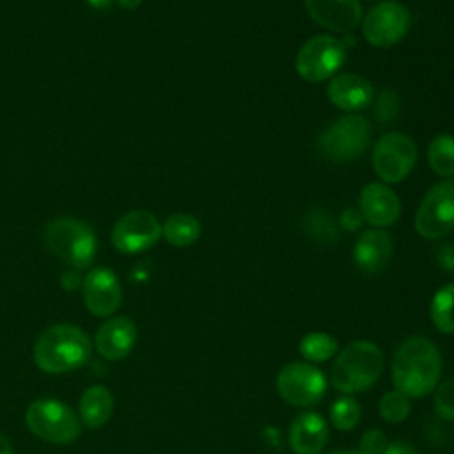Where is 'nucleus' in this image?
Returning a JSON list of instances; mask_svg holds the SVG:
<instances>
[{
  "instance_id": "f257e3e1",
  "label": "nucleus",
  "mask_w": 454,
  "mask_h": 454,
  "mask_svg": "<svg viewBox=\"0 0 454 454\" xmlns=\"http://www.w3.org/2000/svg\"><path fill=\"white\" fill-rule=\"evenodd\" d=\"M443 358L438 346L426 335L403 339L390 360L394 388L410 399H424L442 381Z\"/></svg>"
},
{
  "instance_id": "f03ea898",
  "label": "nucleus",
  "mask_w": 454,
  "mask_h": 454,
  "mask_svg": "<svg viewBox=\"0 0 454 454\" xmlns=\"http://www.w3.org/2000/svg\"><path fill=\"white\" fill-rule=\"evenodd\" d=\"M385 369L381 348L367 339L351 340L333 356L330 383L344 395H356L369 390Z\"/></svg>"
},
{
  "instance_id": "7ed1b4c3",
  "label": "nucleus",
  "mask_w": 454,
  "mask_h": 454,
  "mask_svg": "<svg viewBox=\"0 0 454 454\" xmlns=\"http://www.w3.org/2000/svg\"><path fill=\"white\" fill-rule=\"evenodd\" d=\"M92 353L89 335L67 323L48 326L34 344L35 365L48 374H62L82 367Z\"/></svg>"
},
{
  "instance_id": "20e7f679",
  "label": "nucleus",
  "mask_w": 454,
  "mask_h": 454,
  "mask_svg": "<svg viewBox=\"0 0 454 454\" xmlns=\"http://www.w3.org/2000/svg\"><path fill=\"white\" fill-rule=\"evenodd\" d=\"M43 241L55 257L78 271L89 268L98 254V239L92 227L71 216L50 220L44 227Z\"/></svg>"
},
{
  "instance_id": "39448f33",
  "label": "nucleus",
  "mask_w": 454,
  "mask_h": 454,
  "mask_svg": "<svg viewBox=\"0 0 454 454\" xmlns=\"http://www.w3.org/2000/svg\"><path fill=\"white\" fill-rule=\"evenodd\" d=\"M27 427L44 442L71 443L82 433L80 417L62 401L35 399L25 411Z\"/></svg>"
},
{
  "instance_id": "423d86ee",
  "label": "nucleus",
  "mask_w": 454,
  "mask_h": 454,
  "mask_svg": "<svg viewBox=\"0 0 454 454\" xmlns=\"http://www.w3.org/2000/svg\"><path fill=\"white\" fill-rule=\"evenodd\" d=\"M371 124L358 114H346L317 137V151L323 158L344 163L356 160L369 145Z\"/></svg>"
},
{
  "instance_id": "0eeeda50",
  "label": "nucleus",
  "mask_w": 454,
  "mask_h": 454,
  "mask_svg": "<svg viewBox=\"0 0 454 454\" xmlns=\"http://www.w3.org/2000/svg\"><path fill=\"white\" fill-rule=\"evenodd\" d=\"M275 388L284 403L294 408H310L325 397L328 380L317 365L294 360L278 369Z\"/></svg>"
},
{
  "instance_id": "6e6552de",
  "label": "nucleus",
  "mask_w": 454,
  "mask_h": 454,
  "mask_svg": "<svg viewBox=\"0 0 454 454\" xmlns=\"http://www.w3.org/2000/svg\"><path fill=\"white\" fill-rule=\"evenodd\" d=\"M346 55L348 48L340 39L321 34L301 44L294 60V67L305 82L319 83L332 78L342 67Z\"/></svg>"
},
{
  "instance_id": "1a4fd4ad",
  "label": "nucleus",
  "mask_w": 454,
  "mask_h": 454,
  "mask_svg": "<svg viewBox=\"0 0 454 454\" xmlns=\"http://www.w3.org/2000/svg\"><path fill=\"white\" fill-rule=\"evenodd\" d=\"M417 163L415 142L399 131L385 133L372 149V168L385 184L401 183Z\"/></svg>"
},
{
  "instance_id": "9d476101",
  "label": "nucleus",
  "mask_w": 454,
  "mask_h": 454,
  "mask_svg": "<svg viewBox=\"0 0 454 454\" xmlns=\"http://www.w3.org/2000/svg\"><path fill=\"white\" fill-rule=\"evenodd\" d=\"M415 231L424 239H440L454 231V181L433 184L415 213Z\"/></svg>"
},
{
  "instance_id": "9b49d317",
  "label": "nucleus",
  "mask_w": 454,
  "mask_h": 454,
  "mask_svg": "<svg viewBox=\"0 0 454 454\" xmlns=\"http://www.w3.org/2000/svg\"><path fill=\"white\" fill-rule=\"evenodd\" d=\"M411 16L408 9L392 0L371 7L362 20L364 39L374 48H390L397 44L410 30Z\"/></svg>"
},
{
  "instance_id": "f8f14e48",
  "label": "nucleus",
  "mask_w": 454,
  "mask_h": 454,
  "mask_svg": "<svg viewBox=\"0 0 454 454\" xmlns=\"http://www.w3.org/2000/svg\"><path fill=\"white\" fill-rule=\"evenodd\" d=\"M161 238L160 220L145 209H133L122 215L112 229V243L121 254H142L153 248Z\"/></svg>"
},
{
  "instance_id": "ddd939ff",
  "label": "nucleus",
  "mask_w": 454,
  "mask_h": 454,
  "mask_svg": "<svg viewBox=\"0 0 454 454\" xmlns=\"http://www.w3.org/2000/svg\"><path fill=\"white\" fill-rule=\"evenodd\" d=\"M83 303L98 317L112 316L122 303V287L117 275L106 266H96L82 278Z\"/></svg>"
},
{
  "instance_id": "4468645a",
  "label": "nucleus",
  "mask_w": 454,
  "mask_h": 454,
  "mask_svg": "<svg viewBox=\"0 0 454 454\" xmlns=\"http://www.w3.org/2000/svg\"><path fill=\"white\" fill-rule=\"evenodd\" d=\"M330 438V426L323 415L312 410L293 417L287 429V443L293 454H321Z\"/></svg>"
},
{
  "instance_id": "2eb2a0df",
  "label": "nucleus",
  "mask_w": 454,
  "mask_h": 454,
  "mask_svg": "<svg viewBox=\"0 0 454 454\" xmlns=\"http://www.w3.org/2000/svg\"><path fill=\"white\" fill-rule=\"evenodd\" d=\"M358 211L362 218L376 229L394 225L401 215V202L385 183H369L358 195Z\"/></svg>"
},
{
  "instance_id": "dca6fc26",
  "label": "nucleus",
  "mask_w": 454,
  "mask_h": 454,
  "mask_svg": "<svg viewBox=\"0 0 454 454\" xmlns=\"http://www.w3.org/2000/svg\"><path fill=\"white\" fill-rule=\"evenodd\" d=\"M309 16L326 30L353 32L362 21L360 0H305Z\"/></svg>"
},
{
  "instance_id": "f3484780",
  "label": "nucleus",
  "mask_w": 454,
  "mask_h": 454,
  "mask_svg": "<svg viewBox=\"0 0 454 454\" xmlns=\"http://www.w3.org/2000/svg\"><path fill=\"white\" fill-rule=\"evenodd\" d=\"M137 337L138 332L135 321L128 316H115L98 328L94 335V346L103 358L122 360L135 348Z\"/></svg>"
},
{
  "instance_id": "a211bd4d",
  "label": "nucleus",
  "mask_w": 454,
  "mask_h": 454,
  "mask_svg": "<svg viewBox=\"0 0 454 454\" xmlns=\"http://www.w3.org/2000/svg\"><path fill=\"white\" fill-rule=\"evenodd\" d=\"M326 96L333 106L355 114L371 106L374 101V89L367 78L355 73H344L330 80Z\"/></svg>"
},
{
  "instance_id": "6ab92c4d",
  "label": "nucleus",
  "mask_w": 454,
  "mask_h": 454,
  "mask_svg": "<svg viewBox=\"0 0 454 454\" xmlns=\"http://www.w3.org/2000/svg\"><path fill=\"white\" fill-rule=\"evenodd\" d=\"M394 254V241L383 229L364 231L353 248V261L364 273L374 275L383 271Z\"/></svg>"
},
{
  "instance_id": "aec40b11",
  "label": "nucleus",
  "mask_w": 454,
  "mask_h": 454,
  "mask_svg": "<svg viewBox=\"0 0 454 454\" xmlns=\"http://www.w3.org/2000/svg\"><path fill=\"white\" fill-rule=\"evenodd\" d=\"M114 413V395L103 385L89 387L78 404V417L82 426L89 429H99L105 426Z\"/></svg>"
},
{
  "instance_id": "412c9836",
  "label": "nucleus",
  "mask_w": 454,
  "mask_h": 454,
  "mask_svg": "<svg viewBox=\"0 0 454 454\" xmlns=\"http://www.w3.org/2000/svg\"><path fill=\"white\" fill-rule=\"evenodd\" d=\"M202 232V225L197 216L190 213H174L161 223V236L172 247H190Z\"/></svg>"
},
{
  "instance_id": "4be33fe9",
  "label": "nucleus",
  "mask_w": 454,
  "mask_h": 454,
  "mask_svg": "<svg viewBox=\"0 0 454 454\" xmlns=\"http://www.w3.org/2000/svg\"><path fill=\"white\" fill-rule=\"evenodd\" d=\"M339 351L337 339L326 332H309L298 342V353L309 364H323L332 360Z\"/></svg>"
},
{
  "instance_id": "5701e85b",
  "label": "nucleus",
  "mask_w": 454,
  "mask_h": 454,
  "mask_svg": "<svg viewBox=\"0 0 454 454\" xmlns=\"http://www.w3.org/2000/svg\"><path fill=\"white\" fill-rule=\"evenodd\" d=\"M429 319L445 335H454V282L442 286L431 298Z\"/></svg>"
},
{
  "instance_id": "b1692460",
  "label": "nucleus",
  "mask_w": 454,
  "mask_h": 454,
  "mask_svg": "<svg viewBox=\"0 0 454 454\" xmlns=\"http://www.w3.org/2000/svg\"><path fill=\"white\" fill-rule=\"evenodd\" d=\"M427 163L442 177H454V137L449 133L436 135L427 145Z\"/></svg>"
},
{
  "instance_id": "393cba45",
  "label": "nucleus",
  "mask_w": 454,
  "mask_h": 454,
  "mask_svg": "<svg viewBox=\"0 0 454 454\" xmlns=\"http://www.w3.org/2000/svg\"><path fill=\"white\" fill-rule=\"evenodd\" d=\"M330 424L337 431H353L360 420H362V406L356 397L340 394L332 404H330Z\"/></svg>"
},
{
  "instance_id": "a878e982",
  "label": "nucleus",
  "mask_w": 454,
  "mask_h": 454,
  "mask_svg": "<svg viewBox=\"0 0 454 454\" xmlns=\"http://www.w3.org/2000/svg\"><path fill=\"white\" fill-rule=\"evenodd\" d=\"M378 413L387 424H401L411 413V399L403 392L392 388L380 397Z\"/></svg>"
},
{
  "instance_id": "bb28decb",
  "label": "nucleus",
  "mask_w": 454,
  "mask_h": 454,
  "mask_svg": "<svg viewBox=\"0 0 454 454\" xmlns=\"http://www.w3.org/2000/svg\"><path fill=\"white\" fill-rule=\"evenodd\" d=\"M433 411L445 422H454V376L438 383L433 390Z\"/></svg>"
},
{
  "instance_id": "cd10ccee",
  "label": "nucleus",
  "mask_w": 454,
  "mask_h": 454,
  "mask_svg": "<svg viewBox=\"0 0 454 454\" xmlns=\"http://www.w3.org/2000/svg\"><path fill=\"white\" fill-rule=\"evenodd\" d=\"M387 443H388V438L383 429L369 427L362 433L356 450L362 454H383Z\"/></svg>"
},
{
  "instance_id": "c85d7f7f",
  "label": "nucleus",
  "mask_w": 454,
  "mask_h": 454,
  "mask_svg": "<svg viewBox=\"0 0 454 454\" xmlns=\"http://www.w3.org/2000/svg\"><path fill=\"white\" fill-rule=\"evenodd\" d=\"M399 110V98L394 90H383L376 98V110L374 114L381 119V122H388L390 119L395 117Z\"/></svg>"
},
{
  "instance_id": "c756f323",
  "label": "nucleus",
  "mask_w": 454,
  "mask_h": 454,
  "mask_svg": "<svg viewBox=\"0 0 454 454\" xmlns=\"http://www.w3.org/2000/svg\"><path fill=\"white\" fill-rule=\"evenodd\" d=\"M319 216H310V234H316L319 239L323 241H332V239H337V229H335V223L332 222L330 216H326V213L319 211L317 213Z\"/></svg>"
},
{
  "instance_id": "7c9ffc66",
  "label": "nucleus",
  "mask_w": 454,
  "mask_h": 454,
  "mask_svg": "<svg viewBox=\"0 0 454 454\" xmlns=\"http://www.w3.org/2000/svg\"><path fill=\"white\" fill-rule=\"evenodd\" d=\"M383 454H419V450L411 442L397 438V440H392L387 443Z\"/></svg>"
},
{
  "instance_id": "2f4dec72",
  "label": "nucleus",
  "mask_w": 454,
  "mask_h": 454,
  "mask_svg": "<svg viewBox=\"0 0 454 454\" xmlns=\"http://www.w3.org/2000/svg\"><path fill=\"white\" fill-rule=\"evenodd\" d=\"M362 223V215L360 211L356 209H344L342 215H340V225L342 229H348V231H356Z\"/></svg>"
},
{
  "instance_id": "473e14b6",
  "label": "nucleus",
  "mask_w": 454,
  "mask_h": 454,
  "mask_svg": "<svg viewBox=\"0 0 454 454\" xmlns=\"http://www.w3.org/2000/svg\"><path fill=\"white\" fill-rule=\"evenodd\" d=\"M60 282L66 289H76L78 286H82V277H80L78 270H67L62 273Z\"/></svg>"
},
{
  "instance_id": "72a5a7b5",
  "label": "nucleus",
  "mask_w": 454,
  "mask_h": 454,
  "mask_svg": "<svg viewBox=\"0 0 454 454\" xmlns=\"http://www.w3.org/2000/svg\"><path fill=\"white\" fill-rule=\"evenodd\" d=\"M440 262L447 270H454V245H442L440 247Z\"/></svg>"
},
{
  "instance_id": "f704fd0d",
  "label": "nucleus",
  "mask_w": 454,
  "mask_h": 454,
  "mask_svg": "<svg viewBox=\"0 0 454 454\" xmlns=\"http://www.w3.org/2000/svg\"><path fill=\"white\" fill-rule=\"evenodd\" d=\"M0 454H14V449H12L11 442L4 434H0Z\"/></svg>"
},
{
  "instance_id": "c9c22d12",
  "label": "nucleus",
  "mask_w": 454,
  "mask_h": 454,
  "mask_svg": "<svg viewBox=\"0 0 454 454\" xmlns=\"http://www.w3.org/2000/svg\"><path fill=\"white\" fill-rule=\"evenodd\" d=\"M122 9H126V11H133V9H137V7H140V4H142V0H115Z\"/></svg>"
},
{
  "instance_id": "e433bc0d",
  "label": "nucleus",
  "mask_w": 454,
  "mask_h": 454,
  "mask_svg": "<svg viewBox=\"0 0 454 454\" xmlns=\"http://www.w3.org/2000/svg\"><path fill=\"white\" fill-rule=\"evenodd\" d=\"M114 0H87L92 9H108Z\"/></svg>"
},
{
  "instance_id": "4c0bfd02",
  "label": "nucleus",
  "mask_w": 454,
  "mask_h": 454,
  "mask_svg": "<svg viewBox=\"0 0 454 454\" xmlns=\"http://www.w3.org/2000/svg\"><path fill=\"white\" fill-rule=\"evenodd\" d=\"M328 454H362L358 450H353V449H339V450H332Z\"/></svg>"
}]
</instances>
